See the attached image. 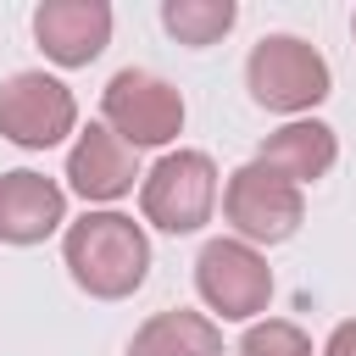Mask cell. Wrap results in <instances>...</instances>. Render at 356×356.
Listing matches in <instances>:
<instances>
[{
	"label": "cell",
	"mask_w": 356,
	"mask_h": 356,
	"mask_svg": "<svg viewBox=\"0 0 356 356\" xmlns=\"http://www.w3.org/2000/svg\"><path fill=\"white\" fill-rule=\"evenodd\" d=\"M61 261L72 284L95 300H128L150 273V234L128 211L95 206L61 228Z\"/></svg>",
	"instance_id": "6da1fadb"
},
{
	"label": "cell",
	"mask_w": 356,
	"mask_h": 356,
	"mask_svg": "<svg viewBox=\"0 0 356 356\" xmlns=\"http://www.w3.org/2000/svg\"><path fill=\"white\" fill-rule=\"evenodd\" d=\"M245 89L261 111L278 117H312L328 95H334V72L323 61V50L300 33H267L250 44L245 56Z\"/></svg>",
	"instance_id": "7a4b0ae2"
},
{
	"label": "cell",
	"mask_w": 356,
	"mask_h": 356,
	"mask_svg": "<svg viewBox=\"0 0 356 356\" xmlns=\"http://www.w3.org/2000/svg\"><path fill=\"white\" fill-rule=\"evenodd\" d=\"M217 161L206 150H167L139 178V217L161 234H200L217 211Z\"/></svg>",
	"instance_id": "3957f363"
},
{
	"label": "cell",
	"mask_w": 356,
	"mask_h": 356,
	"mask_svg": "<svg viewBox=\"0 0 356 356\" xmlns=\"http://www.w3.org/2000/svg\"><path fill=\"white\" fill-rule=\"evenodd\" d=\"M100 122L128 145V150H161L184 134V95L145 67H122L111 72V83L100 89Z\"/></svg>",
	"instance_id": "277c9868"
},
{
	"label": "cell",
	"mask_w": 356,
	"mask_h": 356,
	"mask_svg": "<svg viewBox=\"0 0 356 356\" xmlns=\"http://www.w3.org/2000/svg\"><path fill=\"white\" fill-rule=\"evenodd\" d=\"M195 289L222 323H256L273 300V267L245 239H206L195 256Z\"/></svg>",
	"instance_id": "5b68a950"
},
{
	"label": "cell",
	"mask_w": 356,
	"mask_h": 356,
	"mask_svg": "<svg viewBox=\"0 0 356 356\" xmlns=\"http://www.w3.org/2000/svg\"><path fill=\"white\" fill-rule=\"evenodd\" d=\"M222 217H228L234 239H245V245H284L306 222V189L284 184L261 161H245L222 184Z\"/></svg>",
	"instance_id": "8992f818"
},
{
	"label": "cell",
	"mask_w": 356,
	"mask_h": 356,
	"mask_svg": "<svg viewBox=\"0 0 356 356\" xmlns=\"http://www.w3.org/2000/svg\"><path fill=\"white\" fill-rule=\"evenodd\" d=\"M67 134H78V95L56 72H11L0 83V139L50 150Z\"/></svg>",
	"instance_id": "52a82bcc"
},
{
	"label": "cell",
	"mask_w": 356,
	"mask_h": 356,
	"mask_svg": "<svg viewBox=\"0 0 356 356\" xmlns=\"http://www.w3.org/2000/svg\"><path fill=\"white\" fill-rule=\"evenodd\" d=\"M139 178H145L139 172V150H128L106 122L78 128V139L67 150V189L72 195H83L89 206H111V200L134 195Z\"/></svg>",
	"instance_id": "ba28073f"
},
{
	"label": "cell",
	"mask_w": 356,
	"mask_h": 356,
	"mask_svg": "<svg viewBox=\"0 0 356 356\" xmlns=\"http://www.w3.org/2000/svg\"><path fill=\"white\" fill-rule=\"evenodd\" d=\"M111 6L106 0H39L33 39L56 67H89L111 44Z\"/></svg>",
	"instance_id": "9c48e42d"
},
{
	"label": "cell",
	"mask_w": 356,
	"mask_h": 356,
	"mask_svg": "<svg viewBox=\"0 0 356 356\" xmlns=\"http://www.w3.org/2000/svg\"><path fill=\"white\" fill-rule=\"evenodd\" d=\"M67 228V189L33 167L0 172V245H44Z\"/></svg>",
	"instance_id": "30bf717a"
},
{
	"label": "cell",
	"mask_w": 356,
	"mask_h": 356,
	"mask_svg": "<svg viewBox=\"0 0 356 356\" xmlns=\"http://www.w3.org/2000/svg\"><path fill=\"white\" fill-rule=\"evenodd\" d=\"M256 161H261L267 172H278L284 184L306 189V184H317V178L334 172V161H339V134H334L323 117H289L284 128H273V134L261 139Z\"/></svg>",
	"instance_id": "8fae6325"
},
{
	"label": "cell",
	"mask_w": 356,
	"mask_h": 356,
	"mask_svg": "<svg viewBox=\"0 0 356 356\" xmlns=\"http://www.w3.org/2000/svg\"><path fill=\"white\" fill-rule=\"evenodd\" d=\"M128 356H222V328L206 312L172 306V312H156L134 328Z\"/></svg>",
	"instance_id": "7c38bea8"
},
{
	"label": "cell",
	"mask_w": 356,
	"mask_h": 356,
	"mask_svg": "<svg viewBox=\"0 0 356 356\" xmlns=\"http://www.w3.org/2000/svg\"><path fill=\"white\" fill-rule=\"evenodd\" d=\"M234 22H239V6L234 0H161V28L178 44H189V50L217 44Z\"/></svg>",
	"instance_id": "4fadbf2b"
},
{
	"label": "cell",
	"mask_w": 356,
	"mask_h": 356,
	"mask_svg": "<svg viewBox=\"0 0 356 356\" xmlns=\"http://www.w3.org/2000/svg\"><path fill=\"white\" fill-rule=\"evenodd\" d=\"M234 356H312V334L289 317H256L245 323Z\"/></svg>",
	"instance_id": "5bb4252c"
},
{
	"label": "cell",
	"mask_w": 356,
	"mask_h": 356,
	"mask_svg": "<svg viewBox=\"0 0 356 356\" xmlns=\"http://www.w3.org/2000/svg\"><path fill=\"white\" fill-rule=\"evenodd\" d=\"M317 356H356V317L334 323V334L323 339V350H317Z\"/></svg>",
	"instance_id": "9a60e30c"
},
{
	"label": "cell",
	"mask_w": 356,
	"mask_h": 356,
	"mask_svg": "<svg viewBox=\"0 0 356 356\" xmlns=\"http://www.w3.org/2000/svg\"><path fill=\"white\" fill-rule=\"evenodd\" d=\"M350 39H356V11H350Z\"/></svg>",
	"instance_id": "2e32d148"
}]
</instances>
